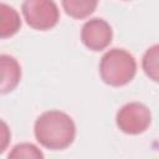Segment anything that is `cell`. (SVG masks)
Returning a JSON list of instances; mask_svg holds the SVG:
<instances>
[{"instance_id":"obj_1","label":"cell","mask_w":159,"mask_h":159,"mask_svg":"<svg viewBox=\"0 0 159 159\" xmlns=\"http://www.w3.org/2000/svg\"><path fill=\"white\" fill-rule=\"evenodd\" d=\"M34 133L42 147L51 150H63L76 138V124L67 113L50 109L36 118Z\"/></svg>"},{"instance_id":"obj_2","label":"cell","mask_w":159,"mask_h":159,"mask_svg":"<svg viewBox=\"0 0 159 159\" xmlns=\"http://www.w3.org/2000/svg\"><path fill=\"white\" fill-rule=\"evenodd\" d=\"M101 80L112 87L128 84L137 75V61L124 48H111L99 61Z\"/></svg>"},{"instance_id":"obj_3","label":"cell","mask_w":159,"mask_h":159,"mask_svg":"<svg viewBox=\"0 0 159 159\" xmlns=\"http://www.w3.org/2000/svg\"><path fill=\"white\" fill-rule=\"evenodd\" d=\"M21 10L26 24L34 30H50L60 20L58 6L51 0H26L22 2Z\"/></svg>"},{"instance_id":"obj_4","label":"cell","mask_w":159,"mask_h":159,"mask_svg":"<svg viewBox=\"0 0 159 159\" xmlns=\"http://www.w3.org/2000/svg\"><path fill=\"white\" fill-rule=\"evenodd\" d=\"M152 123L150 109L140 102H129L122 106L116 114L118 129L125 134L137 135L144 133Z\"/></svg>"},{"instance_id":"obj_5","label":"cell","mask_w":159,"mask_h":159,"mask_svg":"<svg viewBox=\"0 0 159 159\" xmlns=\"http://www.w3.org/2000/svg\"><path fill=\"white\" fill-rule=\"evenodd\" d=\"M113 31L111 25L101 17L87 20L81 29V41L91 51H102L112 42Z\"/></svg>"},{"instance_id":"obj_6","label":"cell","mask_w":159,"mask_h":159,"mask_svg":"<svg viewBox=\"0 0 159 159\" xmlns=\"http://www.w3.org/2000/svg\"><path fill=\"white\" fill-rule=\"evenodd\" d=\"M21 66L19 61L6 53L0 55V94L12 92L21 81Z\"/></svg>"},{"instance_id":"obj_7","label":"cell","mask_w":159,"mask_h":159,"mask_svg":"<svg viewBox=\"0 0 159 159\" xmlns=\"http://www.w3.org/2000/svg\"><path fill=\"white\" fill-rule=\"evenodd\" d=\"M21 27V17L12 6L0 2V39H7L17 34Z\"/></svg>"},{"instance_id":"obj_8","label":"cell","mask_w":159,"mask_h":159,"mask_svg":"<svg viewBox=\"0 0 159 159\" xmlns=\"http://www.w3.org/2000/svg\"><path fill=\"white\" fill-rule=\"evenodd\" d=\"M96 0H63L62 7L65 12L73 19H84L89 16L97 7Z\"/></svg>"},{"instance_id":"obj_9","label":"cell","mask_w":159,"mask_h":159,"mask_svg":"<svg viewBox=\"0 0 159 159\" xmlns=\"http://www.w3.org/2000/svg\"><path fill=\"white\" fill-rule=\"evenodd\" d=\"M142 68L150 80H153L154 82H158L159 80V46L158 45L150 46L144 52L142 58Z\"/></svg>"},{"instance_id":"obj_10","label":"cell","mask_w":159,"mask_h":159,"mask_svg":"<svg viewBox=\"0 0 159 159\" xmlns=\"http://www.w3.org/2000/svg\"><path fill=\"white\" fill-rule=\"evenodd\" d=\"M7 159H45V155L37 145L24 142L11 148Z\"/></svg>"},{"instance_id":"obj_11","label":"cell","mask_w":159,"mask_h":159,"mask_svg":"<svg viewBox=\"0 0 159 159\" xmlns=\"http://www.w3.org/2000/svg\"><path fill=\"white\" fill-rule=\"evenodd\" d=\"M11 140V130L6 122L0 119V154L6 150Z\"/></svg>"}]
</instances>
